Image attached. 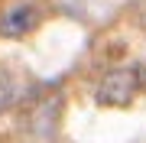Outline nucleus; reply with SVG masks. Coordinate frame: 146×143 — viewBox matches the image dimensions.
<instances>
[{
    "label": "nucleus",
    "mask_w": 146,
    "mask_h": 143,
    "mask_svg": "<svg viewBox=\"0 0 146 143\" xmlns=\"http://www.w3.org/2000/svg\"><path fill=\"white\" fill-rule=\"evenodd\" d=\"M140 85V75L136 69H117V72H107L104 81L98 88V104H107V107H127L133 101V91Z\"/></svg>",
    "instance_id": "nucleus-1"
},
{
    "label": "nucleus",
    "mask_w": 146,
    "mask_h": 143,
    "mask_svg": "<svg viewBox=\"0 0 146 143\" xmlns=\"http://www.w3.org/2000/svg\"><path fill=\"white\" fill-rule=\"evenodd\" d=\"M33 20H36V10H33L29 3H23V7L10 10L0 20V33H7V36H23V33L33 26Z\"/></svg>",
    "instance_id": "nucleus-2"
},
{
    "label": "nucleus",
    "mask_w": 146,
    "mask_h": 143,
    "mask_svg": "<svg viewBox=\"0 0 146 143\" xmlns=\"http://www.w3.org/2000/svg\"><path fill=\"white\" fill-rule=\"evenodd\" d=\"M136 75H140V81L146 85V65H143V69H136Z\"/></svg>",
    "instance_id": "nucleus-3"
}]
</instances>
